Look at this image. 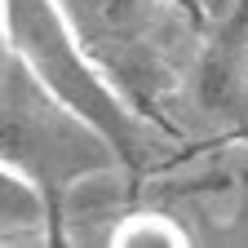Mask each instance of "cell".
<instances>
[{
  "instance_id": "cell-2",
  "label": "cell",
  "mask_w": 248,
  "mask_h": 248,
  "mask_svg": "<svg viewBox=\"0 0 248 248\" xmlns=\"http://www.w3.org/2000/svg\"><path fill=\"white\" fill-rule=\"evenodd\" d=\"M0 40L53 98H62L71 111H80L124 155V164L151 155L155 124L138 120V111L84 58V49L76 45L67 18L58 9V0H0Z\"/></svg>"
},
{
  "instance_id": "cell-1",
  "label": "cell",
  "mask_w": 248,
  "mask_h": 248,
  "mask_svg": "<svg viewBox=\"0 0 248 248\" xmlns=\"http://www.w3.org/2000/svg\"><path fill=\"white\" fill-rule=\"evenodd\" d=\"M58 9L107 84L155 124L195 53L182 40V18L191 14L173 0H58Z\"/></svg>"
},
{
  "instance_id": "cell-7",
  "label": "cell",
  "mask_w": 248,
  "mask_h": 248,
  "mask_svg": "<svg viewBox=\"0 0 248 248\" xmlns=\"http://www.w3.org/2000/svg\"><path fill=\"white\" fill-rule=\"evenodd\" d=\"M5 58H9V49H5V40H0V62H5Z\"/></svg>"
},
{
  "instance_id": "cell-3",
  "label": "cell",
  "mask_w": 248,
  "mask_h": 248,
  "mask_svg": "<svg viewBox=\"0 0 248 248\" xmlns=\"http://www.w3.org/2000/svg\"><path fill=\"white\" fill-rule=\"evenodd\" d=\"M115 160L124 155L80 111L53 98L14 53L0 62V164L36 182L49 195V208L71 177Z\"/></svg>"
},
{
  "instance_id": "cell-4",
  "label": "cell",
  "mask_w": 248,
  "mask_h": 248,
  "mask_svg": "<svg viewBox=\"0 0 248 248\" xmlns=\"http://www.w3.org/2000/svg\"><path fill=\"white\" fill-rule=\"evenodd\" d=\"M138 200L169 213L186 244H248V138L160 164Z\"/></svg>"
},
{
  "instance_id": "cell-5",
  "label": "cell",
  "mask_w": 248,
  "mask_h": 248,
  "mask_svg": "<svg viewBox=\"0 0 248 248\" xmlns=\"http://www.w3.org/2000/svg\"><path fill=\"white\" fill-rule=\"evenodd\" d=\"M53 239V208L49 195L18 169L0 164V244H31Z\"/></svg>"
},
{
  "instance_id": "cell-6",
  "label": "cell",
  "mask_w": 248,
  "mask_h": 248,
  "mask_svg": "<svg viewBox=\"0 0 248 248\" xmlns=\"http://www.w3.org/2000/svg\"><path fill=\"white\" fill-rule=\"evenodd\" d=\"M200 5H204V9H208V18H213V14H222V9L231 5V0H200Z\"/></svg>"
}]
</instances>
